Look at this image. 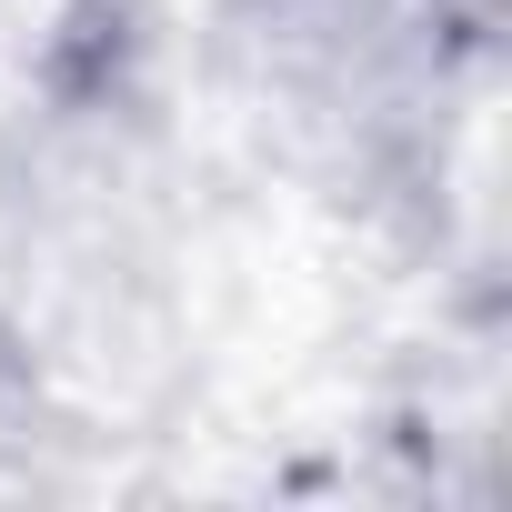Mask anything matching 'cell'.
I'll use <instances>...</instances> for the list:
<instances>
[{"instance_id": "obj_3", "label": "cell", "mask_w": 512, "mask_h": 512, "mask_svg": "<svg viewBox=\"0 0 512 512\" xmlns=\"http://www.w3.org/2000/svg\"><path fill=\"white\" fill-rule=\"evenodd\" d=\"M452 11H462L472 31H492V41H502V0H452Z\"/></svg>"}, {"instance_id": "obj_1", "label": "cell", "mask_w": 512, "mask_h": 512, "mask_svg": "<svg viewBox=\"0 0 512 512\" xmlns=\"http://www.w3.org/2000/svg\"><path fill=\"white\" fill-rule=\"evenodd\" d=\"M492 31L452 0H211L201 91L251 171L322 211H402L442 191Z\"/></svg>"}, {"instance_id": "obj_2", "label": "cell", "mask_w": 512, "mask_h": 512, "mask_svg": "<svg viewBox=\"0 0 512 512\" xmlns=\"http://www.w3.org/2000/svg\"><path fill=\"white\" fill-rule=\"evenodd\" d=\"M161 312V211L131 141H41L0 221V322L51 332L61 362H101Z\"/></svg>"}]
</instances>
